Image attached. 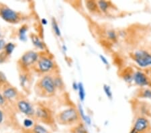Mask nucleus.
Here are the masks:
<instances>
[{
	"instance_id": "1a4fd4ad",
	"label": "nucleus",
	"mask_w": 151,
	"mask_h": 133,
	"mask_svg": "<svg viewBox=\"0 0 151 133\" xmlns=\"http://www.w3.org/2000/svg\"><path fill=\"white\" fill-rule=\"evenodd\" d=\"M133 59L141 67L151 65V54L144 50H138L133 55Z\"/></svg>"
},
{
	"instance_id": "39448f33",
	"label": "nucleus",
	"mask_w": 151,
	"mask_h": 133,
	"mask_svg": "<svg viewBox=\"0 0 151 133\" xmlns=\"http://www.w3.org/2000/svg\"><path fill=\"white\" fill-rule=\"evenodd\" d=\"M0 18L11 24H18L28 18L26 14L16 11L8 6L0 2Z\"/></svg>"
},
{
	"instance_id": "c756f323",
	"label": "nucleus",
	"mask_w": 151,
	"mask_h": 133,
	"mask_svg": "<svg viewBox=\"0 0 151 133\" xmlns=\"http://www.w3.org/2000/svg\"><path fill=\"white\" fill-rule=\"evenodd\" d=\"M6 120V112L0 108V125L3 124V123Z\"/></svg>"
},
{
	"instance_id": "9d476101",
	"label": "nucleus",
	"mask_w": 151,
	"mask_h": 133,
	"mask_svg": "<svg viewBox=\"0 0 151 133\" xmlns=\"http://www.w3.org/2000/svg\"><path fill=\"white\" fill-rule=\"evenodd\" d=\"M150 129L149 120L145 117H139L135 120L132 129L137 133H150Z\"/></svg>"
},
{
	"instance_id": "f257e3e1",
	"label": "nucleus",
	"mask_w": 151,
	"mask_h": 133,
	"mask_svg": "<svg viewBox=\"0 0 151 133\" xmlns=\"http://www.w3.org/2000/svg\"><path fill=\"white\" fill-rule=\"evenodd\" d=\"M32 71L38 75L39 77L60 73L59 68L54 58L46 50L40 52L39 59L32 69Z\"/></svg>"
},
{
	"instance_id": "423d86ee",
	"label": "nucleus",
	"mask_w": 151,
	"mask_h": 133,
	"mask_svg": "<svg viewBox=\"0 0 151 133\" xmlns=\"http://www.w3.org/2000/svg\"><path fill=\"white\" fill-rule=\"evenodd\" d=\"M40 56V52L33 50L26 51L17 62V66L20 71H32V69L37 63Z\"/></svg>"
},
{
	"instance_id": "bb28decb",
	"label": "nucleus",
	"mask_w": 151,
	"mask_h": 133,
	"mask_svg": "<svg viewBox=\"0 0 151 133\" xmlns=\"http://www.w3.org/2000/svg\"><path fill=\"white\" fill-rule=\"evenodd\" d=\"M140 96L145 98H150L151 99V89H145L141 92Z\"/></svg>"
},
{
	"instance_id": "2f4dec72",
	"label": "nucleus",
	"mask_w": 151,
	"mask_h": 133,
	"mask_svg": "<svg viewBox=\"0 0 151 133\" xmlns=\"http://www.w3.org/2000/svg\"><path fill=\"white\" fill-rule=\"evenodd\" d=\"M108 36H109V38L111 40H116V35L115 32H114L113 30L109 31Z\"/></svg>"
},
{
	"instance_id": "f704fd0d",
	"label": "nucleus",
	"mask_w": 151,
	"mask_h": 133,
	"mask_svg": "<svg viewBox=\"0 0 151 133\" xmlns=\"http://www.w3.org/2000/svg\"><path fill=\"white\" fill-rule=\"evenodd\" d=\"M150 133H151V132H150Z\"/></svg>"
},
{
	"instance_id": "a211bd4d",
	"label": "nucleus",
	"mask_w": 151,
	"mask_h": 133,
	"mask_svg": "<svg viewBox=\"0 0 151 133\" xmlns=\"http://www.w3.org/2000/svg\"><path fill=\"white\" fill-rule=\"evenodd\" d=\"M0 108L6 112L12 108V105L9 104L8 101L6 100L1 91H0Z\"/></svg>"
},
{
	"instance_id": "20e7f679",
	"label": "nucleus",
	"mask_w": 151,
	"mask_h": 133,
	"mask_svg": "<svg viewBox=\"0 0 151 133\" xmlns=\"http://www.w3.org/2000/svg\"><path fill=\"white\" fill-rule=\"evenodd\" d=\"M35 121L47 125L50 128H55L56 120L55 114L52 110L47 106L40 104L35 107Z\"/></svg>"
},
{
	"instance_id": "473e14b6",
	"label": "nucleus",
	"mask_w": 151,
	"mask_h": 133,
	"mask_svg": "<svg viewBox=\"0 0 151 133\" xmlns=\"http://www.w3.org/2000/svg\"><path fill=\"white\" fill-rule=\"evenodd\" d=\"M100 59L101 60V61L104 63L105 65H108V60H107L106 58H105L104 56H102V55H100Z\"/></svg>"
},
{
	"instance_id": "2eb2a0df",
	"label": "nucleus",
	"mask_w": 151,
	"mask_h": 133,
	"mask_svg": "<svg viewBox=\"0 0 151 133\" xmlns=\"http://www.w3.org/2000/svg\"><path fill=\"white\" fill-rule=\"evenodd\" d=\"M86 8L89 12L93 14H99L101 12L99 9L98 5L96 1H87L85 2Z\"/></svg>"
},
{
	"instance_id": "4468645a",
	"label": "nucleus",
	"mask_w": 151,
	"mask_h": 133,
	"mask_svg": "<svg viewBox=\"0 0 151 133\" xmlns=\"http://www.w3.org/2000/svg\"><path fill=\"white\" fill-rule=\"evenodd\" d=\"M26 130H28V133H52L50 130L39 123H35L31 129Z\"/></svg>"
},
{
	"instance_id": "393cba45",
	"label": "nucleus",
	"mask_w": 151,
	"mask_h": 133,
	"mask_svg": "<svg viewBox=\"0 0 151 133\" xmlns=\"http://www.w3.org/2000/svg\"><path fill=\"white\" fill-rule=\"evenodd\" d=\"M8 83L9 82L7 80V78L4 73L0 71V90Z\"/></svg>"
},
{
	"instance_id": "0eeeda50",
	"label": "nucleus",
	"mask_w": 151,
	"mask_h": 133,
	"mask_svg": "<svg viewBox=\"0 0 151 133\" xmlns=\"http://www.w3.org/2000/svg\"><path fill=\"white\" fill-rule=\"evenodd\" d=\"M12 107H13L14 110H16L19 113L23 114L24 115L26 116L28 118L34 120L35 114V107L26 98V96H24L23 98L19 99L18 101H16L14 104V105L12 106Z\"/></svg>"
},
{
	"instance_id": "72a5a7b5",
	"label": "nucleus",
	"mask_w": 151,
	"mask_h": 133,
	"mask_svg": "<svg viewBox=\"0 0 151 133\" xmlns=\"http://www.w3.org/2000/svg\"><path fill=\"white\" fill-rule=\"evenodd\" d=\"M1 36H2V31H1V27H0V38H1Z\"/></svg>"
},
{
	"instance_id": "b1692460",
	"label": "nucleus",
	"mask_w": 151,
	"mask_h": 133,
	"mask_svg": "<svg viewBox=\"0 0 151 133\" xmlns=\"http://www.w3.org/2000/svg\"><path fill=\"white\" fill-rule=\"evenodd\" d=\"M52 29L54 32L55 33L56 35H57L58 36H60L61 33H60V30L59 28V26H58V24L57 22V21L55 18H52Z\"/></svg>"
},
{
	"instance_id": "cd10ccee",
	"label": "nucleus",
	"mask_w": 151,
	"mask_h": 133,
	"mask_svg": "<svg viewBox=\"0 0 151 133\" xmlns=\"http://www.w3.org/2000/svg\"><path fill=\"white\" fill-rule=\"evenodd\" d=\"M9 59V57L5 53L4 50L2 52H0V64L4 63L7 62V60Z\"/></svg>"
},
{
	"instance_id": "a878e982",
	"label": "nucleus",
	"mask_w": 151,
	"mask_h": 133,
	"mask_svg": "<svg viewBox=\"0 0 151 133\" xmlns=\"http://www.w3.org/2000/svg\"><path fill=\"white\" fill-rule=\"evenodd\" d=\"M133 75H134L132 74L131 71H128L127 73H125L123 75L124 79L126 82H131L133 80Z\"/></svg>"
},
{
	"instance_id": "5701e85b",
	"label": "nucleus",
	"mask_w": 151,
	"mask_h": 133,
	"mask_svg": "<svg viewBox=\"0 0 151 133\" xmlns=\"http://www.w3.org/2000/svg\"><path fill=\"white\" fill-rule=\"evenodd\" d=\"M35 120H34L33 119H31V118H26V119L24 120L23 122L24 127L26 129H31V128L34 125H35Z\"/></svg>"
},
{
	"instance_id": "aec40b11",
	"label": "nucleus",
	"mask_w": 151,
	"mask_h": 133,
	"mask_svg": "<svg viewBox=\"0 0 151 133\" xmlns=\"http://www.w3.org/2000/svg\"><path fill=\"white\" fill-rule=\"evenodd\" d=\"M97 5H98V7L99 9H100L101 12H103V13H106V12H108L109 8H110L111 2L109 1H97Z\"/></svg>"
},
{
	"instance_id": "9b49d317",
	"label": "nucleus",
	"mask_w": 151,
	"mask_h": 133,
	"mask_svg": "<svg viewBox=\"0 0 151 133\" xmlns=\"http://www.w3.org/2000/svg\"><path fill=\"white\" fill-rule=\"evenodd\" d=\"M32 71L19 72V83L26 92H30L32 83Z\"/></svg>"
},
{
	"instance_id": "dca6fc26",
	"label": "nucleus",
	"mask_w": 151,
	"mask_h": 133,
	"mask_svg": "<svg viewBox=\"0 0 151 133\" xmlns=\"http://www.w3.org/2000/svg\"><path fill=\"white\" fill-rule=\"evenodd\" d=\"M70 133H89L83 123L80 122L79 124L71 127L69 129Z\"/></svg>"
},
{
	"instance_id": "6e6552de",
	"label": "nucleus",
	"mask_w": 151,
	"mask_h": 133,
	"mask_svg": "<svg viewBox=\"0 0 151 133\" xmlns=\"http://www.w3.org/2000/svg\"><path fill=\"white\" fill-rule=\"evenodd\" d=\"M0 91L3 94L4 97L8 101L9 104L12 105V106L14 105V104L16 101L25 96L23 93L20 92L16 87L13 86L9 83H7L0 90Z\"/></svg>"
},
{
	"instance_id": "f03ea898",
	"label": "nucleus",
	"mask_w": 151,
	"mask_h": 133,
	"mask_svg": "<svg viewBox=\"0 0 151 133\" xmlns=\"http://www.w3.org/2000/svg\"><path fill=\"white\" fill-rule=\"evenodd\" d=\"M34 91L37 96L42 98H49L54 97L57 89L52 75H47L39 77L35 84Z\"/></svg>"
},
{
	"instance_id": "412c9836",
	"label": "nucleus",
	"mask_w": 151,
	"mask_h": 133,
	"mask_svg": "<svg viewBox=\"0 0 151 133\" xmlns=\"http://www.w3.org/2000/svg\"><path fill=\"white\" fill-rule=\"evenodd\" d=\"M15 48H16V45L14 44V43L8 42L7 43L6 47H5L4 51L9 57H10L12 52H14V49H15Z\"/></svg>"
},
{
	"instance_id": "6ab92c4d",
	"label": "nucleus",
	"mask_w": 151,
	"mask_h": 133,
	"mask_svg": "<svg viewBox=\"0 0 151 133\" xmlns=\"http://www.w3.org/2000/svg\"><path fill=\"white\" fill-rule=\"evenodd\" d=\"M28 30V26L26 24H24L20 28L18 29V36L21 40H26V33Z\"/></svg>"
},
{
	"instance_id": "7ed1b4c3",
	"label": "nucleus",
	"mask_w": 151,
	"mask_h": 133,
	"mask_svg": "<svg viewBox=\"0 0 151 133\" xmlns=\"http://www.w3.org/2000/svg\"><path fill=\"white\" fill-rule=\"evenodd\" d=\"M55 120L58 124L70 127L81 122L82 120L79 110L74 107H69L56 114Z\"/></svg>"
},
{
	"instance_id": "f8f14e48",
	"label": "nucleus",
	"mask_w": 151,
	"mask_h": 133,
	"mask_svg": "<svg viewBox=\"0 0 151 133\" xmlns=\"http://www.w3.org/2000/svg\"><path fill=\"white\" fill-rule=\"evenodd\" d=\"M133 80L134 81L136 84L141 87L150 86L151 82L147 75L144 73L143 72L139 71H136L134 73Z\"/></svg>"
},
{
	"instance_id": "4be33fe9",
	"label": "nucleus",
	"mask_w": 151,
	"mask_h": 133,
	"mask_svg": "<svg viewBox=\"0 0 151 133\" xmlns=\"http://www.w3.org/2000/svg\"><path fill=\"white\" fill-rule=\"evenodd\" d=\"M78 91H79V96L81 101H83L85 98V91L82 83H78Z\"/></svg>"
},
{
	"instance_id": "c85d7f7f",
	"label": "nucleus",
	"mask_w": 151,
	"mask_h": 133,
	"mask_svg": "<svg viewBox=\"0 0 151 133\" xmlns=\"http://www.w3.org/2000/svg\"><path fill=\"white\" fill-rule=\"evenodd\" d=\"M104 90L105 91V93H106V94L107 95V96H108L109 99L112 98L113 95H112V92H111L110 87L107 86V85H104Z\"/></svg>"
},
{
	"instance_id": "7c9ffc66",
	"label": "nucleus",
	"mask_w": 151,
	"mask_h": 133,
	"mask_svg": "<svg viewBox=\"0 0 151 133\" xmlns=\"http://www.w3.org/2000/svg\"><path fill=\"white\" fill-rule=\"evenodd\" d=\"M6 42L3 38H0V52H2L4 50V48L6 45Z\"/></svg>"
},
{
	"instance_id": "ddd939ff",
	"label": "nucleus",
	"mask_w": 151,
	"mask_h": 133,
	"mask_svg": "<svg viewBox=\"0 0 151 133\" xmlns=\"http://www.w3.org/2000/svg\"><path fill=\"white\" fill-rule=\"evenodd\" d=\"M30 38L32 42V44L36 48H37L38 49L40 50L41 51H45L46 48H47L46 47V45L45 43L41 40L40 37H39L37 35H36L35 33H31L30 35Z\"/></svg>"
},
{
	"instance_id": "f3484780",
	"label": "nucleus",
	"mask_w": 151,
	"mask_h": 133,
	"mask_svg": "<svg viewBox=\"0 0 151 133\" xmlns=\"http://www.w3.org/2000/svg\"><path fill=\"white\" fill-rule=\"evenodd\" d=\"M52 75L54 77L55 83L57 90H63L65 89V83L61 76L60 75V73Z\"/></svg>"
}]
</instances>
